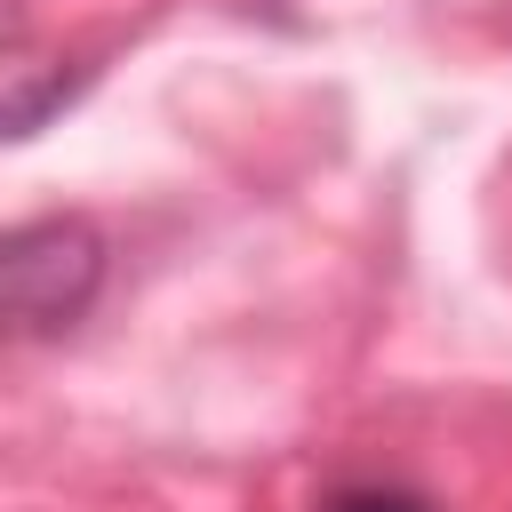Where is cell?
Instances as JSON below:
<instances>
[{
	"instance_id": "obj_1",
	"label": "cell",
	"mask_w": 512,
	"mask_h": 512,
	"mask_svg": "<svg viewBox=\"0 0 512 512\" xmlns=\"http://www.w3.org/2000/svg\"><path fill=\"white\" fill-rule=\"evenodd\" d=\"M104 280V240L80 216H40L0 232V328L8 336H56L88 312Z\"/></svg>"
},
{
	"instance_id": "obj_2",
	"label": "cell",
	"mask_w": 512,
	"mask_h": 512,
	"mask_svg": "<svg viewBox=\"0 0 512 512\" xmlns=\"http://www.w3.org/2000/svg\"><path fill=\"white\" fill-rule=\"evenodd\" d=\"M312 512H440L424 488H400V480H344V488H328Z\"/></svg>"
}]
</instances>
